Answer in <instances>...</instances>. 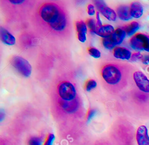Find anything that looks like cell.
<instances>
[{
	"instance_id": "obj_16",
	"label": "cell",
	"mask_w": 149,
	"mask_h": 145,
	"mask_svg": "<svg viewBox=\"0 0 149 145\" xmlns=\"http://www.w3.org/2000/svg\"><path fill=\"white\" fill-rule=\"evenodd\" d=\"M130 13L132 17L140 18L143 14V7L139 2H133L130 5Z\"/></svg>"
},
{
	"instance_id": "obj_5",
	"label": "cell",
	"mask_w": 149,
	"mask_h": 145,
	"mask_svg": "<svg viewBox=\"0 0 149 145\" xmlns=\"http://www.w3.org/2000/svg\"><path fill=\"white\" fill-rule=\"evenodd\" d=\"M131 48L136 51H145L149 52V36L143 33L134 34L129 41Z\"/></svg>"
},
{
	"instance_id": "obj_7",
	"label": "cell",
	"mask_w": 149,
	"mask_h": 145,
	"mask_svg": "<svg viewBox=\"0 0 149 145\" xmlns=\"http://www.w3.org/2000/svg\"><path fill=\"white\" fill-rule=\"evenodd\" d=\"M133 78L138 89L146 93H149V79L141 71H136L133 74Z\"/></svg>"
},
{
	"instance_id": "obj_18",
	"label": "cell",
	"mask_w": 149,
	"mask_h": 145,
	"mask_svg": "<svg viewBox=\"0 0 149 145\" xmlns=\"http://www.w3.org/2000/svg\"><path fill=\"white\" fill-rule=\"evenodd\" d=\"M86 23L87 24V27L89 29V31L91 33L94 34V32L95 31V30L97 29L96 20L93 18H90L87 20Z\"/></svg>"
},
{
	"instance_id": "obj_23",
	"label": "cell",
	"mask_w": 149,
	"mask_h": 145,
	"mask_svg": "<svg viewBox=\"0 0 149 145\" xmlns=\"http://www.w3.org/2000/svg\"><path fill=\"white\" fill-rule=\"evenodd\" d=\"M55 136L52 133H49L48 136L47 137V139L44 143V145H52L53 142L55 140Z\"/></svg>"
},
{
	"instance_id": "obj_11",
	"label": "cell",
	"mask_w": 149,
	"mask_h": 145,
	"mask_svg": "<svg viewBox=\"0 0 149 145\" xmlns=\"http://www.w3.org/2000/svg\"><path fill=\"white\" fill-rule=\"evenodd\" d=\"M76 29L77 33V38L81 43L86 42L87 40L86 34L88 29L86 23L83 20L77 21L76 22Z\"/></svg>"
},
{
	"instance_id": "obj_25",
	"label": "cell",
	"mask_w": 149,
	"mask_h": 145,
	"mask_svg": "<svg viewBox=\"0 0 149 145\" xmlns=\"http://www.w3.org/2000/svg\"><path fill=\"white\" fill-rule=\"evenodd\" d=\"M97 111L95 109H90L87 113V122H89L96 114Z\"/></svg>"
},
{
	"instance_id": "obj_20",
	"label": "cell",
	"mask_w": 149,
	"mask_h": 145,
	"mask_svg": "<svg viewBox=\"0 0 149 145\" xmlns=\"http://www.w3.org/2000/svg\"><path fill=\"white\" fill-rule=\"evenodd\" d=\"M43 139L41 137L34 136L31 137L28 142V145H42Z\"/></svg>"
},
{
	"instance_id": "obj_3",
	"label": "cell",
	"mask_w": 149,
	"mask_h": 145,
	"mask_svg": "<svg viewBox=\"0 0 149 145\" xmlns=\"http://www.w3.org/2000/svg\"><path fill=\"white\" fill-rule=\"evenodd\" d=\"M56 94L58 99L71 101L79 98L74 84L69 80H62L56 85Z\"/></svg>"
},
{
	"instance_id": "obj_6",
	"label": "cell",
	"mask_w": 149,
	"mask_h": 145,
	"mask_svg": "<svg viewBox=\"0 0 149 145\" xmlns=\"http://www.w3.org/2000/svg\"><path fill=\"white\" fill-rule=\"evenodd\" d=\"M94 6L97 9L98 12L109 21L115 22L117 18V14L115 11L108 7L105 2L103 1H94Z\"/></svg>"
},
{
	"instance_id": "obj_21",
	"label": "cell",
	"mask_w": 149,
	"mask_h": 145,
	"mask_svg": "<svg viewBox=\"0 0 149 145\" xmlns=\"http://www.w3.org/2000/svg\"><path fill=\"white\" fill-rule=\"evenodd\" d=\"M97 86V82L94 79H90L87 81L85 84V89L87 91H90L91 90L95 89Z\"/></svg>"
},
{
	"instance_id": "obj_26",
	"label": "cell",
	"mask_w": 149,
	"mask_h": 145,
	"mask_svg": "<svg viewBox=\"0 0 149 145\" xmlns=\"http://www.w3.org/2000/svg\"><path fill=\"white\" fill-rule=\"evenodd\" d=\"M87 13L90 16H93L95 13V6L92 4H88L87 6Z\"/></svg>"
},
{
	"instance_id": "obj_9",
	"label": "cell",
	"mask_w": 149,
	"mask_h": 145,
	"mask_svg": "<svg viewBox=\"0 0 149 145\" xmlns=\"http://www.w3.org/2000/svg\"><path fill=\"white\" fill-rule=\"evenodd\" d=\"M136 139L138 145H149V136L146 126L141 125L137 128Z\"/></svg>"
},
{
	"instance_id": "obj_14",
	"label": "cell",
	"mask_w": 149,
	"mask_h": 145,
	"mask_svg": "<svg viewBox=\"0 0 149 145\" xmlns=\"http://www.w3.org/2000/svg\"><path fill=\"white\" fill-rule=\"evenodd\" d=\"M126 36L125 31L122 28H117L115 30L113 34L109 37L113 44L116 46L122 43Z\"/></svg>"
},
{
	"instance_id": "obj_4",
	"label": "cell",
	"mask_w": 149,
	"mask_h": 145,
	"mask_svg": "<svg viewBox=\"0 0 149 145\" xmlns=\"http://www.w3.org/2000/svg\"><path fill=\"white\" fill-rule=\"evenodd\" d=\"M12 66L22 76L28 77L32 72V67L28 61L20 56H14L10 60Z\"/></svg>"
},
{
	"instance_id": "obj_13",
	"label": "cell",
	"mask_w": 149,
	"mask_h": 145,
	"mask_svg": "<svg viewBox=\"0 0 149 145\" xmlns=\"http://www.w3.org/2000/svg\"><path fill=\"white\" fill-rule=\"evenodd\" d=\"M0 37L3 43L6 45H13L16 43V38L14 36L2 27L0 28Z\"/></svg>"
},
{
	"instance_id": "obj_1",
	"label": "cell",
	"mask_w": 149,
	"mask_h": 145,
	"mask_svg": "<svg viewBox=\"0 0 149 145\" xmlns=\"http://www.w3.org/2000/svg\"><path fill=\"white\" fill-rule=\"evenodd\" d=\"M42 25L52 33L61 35L68 30L69 20L65 9L59 4L46 2L41 5L37 12Z\"/></svg>"
},
{
	"instance_id": "obj_2",
	"label": "cell",
	"mask_w": 149,
	"mask_h": 145,
	"mask_svg": "<svg viewBox=\"0 0 149 145\" xmlns=\"http://www.w3.org/2000/svg\"><path fill=\"white\" fill-rule=\"evenodd\" d=\"M101 76L108 89L118 86L123 79V73L120 67L113 63H107L101 69Z\"/></svg>"
},
{
	"instance_id": "obj_24",
	"label": "cell",
	"mask_w": 149,
	"mask_h": 145,
	"mask_svg": "<svg viewBox=\"0 0 149 145\" xmlns=\"http://www.w3.org/2000/svg\"><path fill=\"white\" fill-rule=\"evenodd\" d=\"M142 58H143V55L140 54V52H138L134 53L132 55L130 60L132 61L136 62V61H138L139 60H141Z\"/></svg>"
},
{
	"instance_id": "obj_27",
	"label": "cell",
	"mask_w": 149,
	"mask_h": 145,
	"mask_svg": "<svg viewBox=\"0 0 149 145\" xmlns=\"http://www.w3.org/2000/svg\"><path fill=\"white\" fill-rule=\"evenodd\" d=\"M96 22H97V27H101V26L103 25L100 18V13L99 12H97L96 13Z\"/></svg>"
},
{
	"instance_id": "obj_28",
	"label": "cell",
	"mask_w": 149,
	"mask_h": 145,
	"mask_svg": "<svg viewBox=\"0 0 149 145\" xmlns=\"http://www.w3.org/2000/svg\"><path fill=\"white\" fill-rule=\"evenodd\" d=\"M141 61L142 63L144 65H149V55L143 56Z\"/></svg>"
},
{
	"instance_id": "obj_12",
	"label": "cell",
	"mask_w": 149,
	"mask_h": 145,
	"mask_svg": "<svg viewBox=\"0 0 149 145\" xmlns=\"http://www.w3.org/2000/svg\"><path fill=\"white\" fill-rule=\"evenodd\" d=\"M114 27L111 24H103L101 27H97V30L94 32V34L102 37V38H105L110 37L114 32Z\"/></svg>"
},
{
	"instance_id": "obj_19",
	"label": "cell",
	"mask_w": 149,
	"mask_h": 145,
	"mask_svg": "<svg viewBox=\"0 0 149 145\" xmlns=\"http://www.w3.org/2000/svg\"><path fill=\"white\" fill-rule=\"evenodd\" d=\"M102 43L103 46L107 49L111 50L115 48V45L113 44L112 41H111L110 37L105 38H102Z\"/></svg>"
},
{
	"instance_id": "obj_15",
	"label": "cell",
	"mask_w": 149,
	"mask_h": 145,
	"mask_svg": "<svg viewBox=\"0 0 149 145\" xmlns=\"http://www.w3.org/2000/svg\"><path fill=\"white\" fill-rule=\"evenodd\" d=\"M116 14L118 17L122 20L127 21L132 17L130 13V8L127 5H120L116 8Z\"/></svg>"
},
{
	"instance_id": "obj_10",
	"label": "cell",
	"mask_w": 149,
	"mask_h": 145,
	"mask_svg": "<svg viewBox=\"0 0 149 145\" xmlns=\"http://www.w3.org/2000/svg\"><path fill=\"white\" fill-rule=\"evenodd\" d=\"M132 55V52L125 47H116L113 49V55L117 59L129 60L131 58Z\"/></svg>"
},
{
	"instance_id": "obj_29",
	"label": "cell",
	"mask_w": 149,
	"mask_h": 145,
	"mask_svg": "<svg viewBox=\"0 0 149 145\" xmlns=\"http://www.w3.org/2000/svg\"><path fill=\"white\" fill-rule=\"evenodd\" d=\"M10 3L13 4V5H19V4H22V3H23L25 1H9Z\"/></svg>"
},
{
	"instance_id": "obj_17",
	"label": "cell",
	"mask_w": 149,
	"mask_h": 145,
	"mask_svg": "<svg viewBox=\"0 0 149 145\" xmlns=\"http://www.w3.org/2000/svg\"><path fill=\"white\" fill-rule=\"evenodd\" d=\"M122 28L125 31L127 36H133L139 29L140 25L138 22L133 21Z\"/></svg>"
},
{
	"instance_id": "obj_8",
	"label": "cell",
	"mask_w": 149,
	"mask_h": 145,
	"mask_svg": "<svg viewBox=\"0 0 149 145\" xmlns=\"http://www.w3.org/2000/svg\"><path fill=\"white\" fill-rule=\"evenodd\" d=\"M58 99V104L61 109L68 114H73L76 112L80 107L79 98L71 101H66Z\"/></svg>"
},
{
	"instance_id": "obj_22",
	"label": "cell",
	"mask_w": 149,
	"mask_h": 145,
	"mask_svg": "<svg viewBox=\"0 0 149 145\" xmlns=\"http://www.w3.org/2000/svg\"><path fill=\"white\" fill-rule=\"evenodd\" d=\"M88 52L90 55H91L94 58H99L101 56V52L95 47L88 48Z\"/></svg>"
},
{
	"instance_id": "obj_30",
	"label": "cell",
	"mask_w": 149,
	"mask_h": 145,
	"mask_svg": "<svg viewBox=\"0 0 149 145\" xmlns=\"http://www.w3.org/2000/svg\"><path fill=\"white\" fill-rule=\"evenodd\" d=\"M148 73H149V68H148Z\"/></svg>"
}]
</instances>
